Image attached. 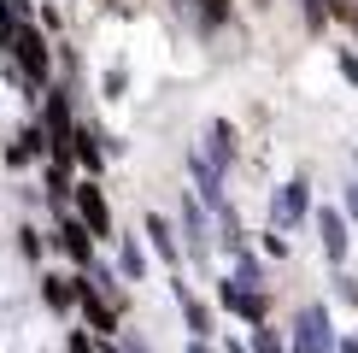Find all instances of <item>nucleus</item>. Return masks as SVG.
<instances>
[{
    "mask_svg": "<svg viewBox=\"0 0 358 353\" xmlns=\"http://www.w3.org/2000/svg\"><path fill=\"white\" fill-rule=\"evenodd\" d=\"M323 242H329V254L341 259V218L335 212H323Z\"/></svg>",
    "mask_w": 358,
    "mask_h": 353,
    "instance_id": "nucleus-2",
    "label": "nucleus"
},
{
    "mask_svg": "<svg viewBox=\"0 0 358 353\" xmlns=\"http://www.w3.org/2000/svg\"><path fill=\"white\" fill-rule=\"evenodd\" d=\"M83 206H88V224H94V230H106V206H100V195H94V188H83Z\"/></svg>",
    "mask_w": 358,
    "mask_h": 353,
    "instance_id": "nucleus-1",
    "label": "nucleus"
}]
</instances>
